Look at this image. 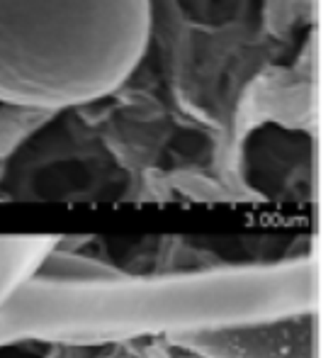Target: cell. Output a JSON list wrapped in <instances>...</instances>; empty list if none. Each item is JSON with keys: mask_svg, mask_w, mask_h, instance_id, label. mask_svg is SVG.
<instances>
[{"mask_svg": "<svg viewBox=\"0 0 333 358\" xmlns=\"http://www.w3.org/2000/svg\"><path fill=\"white\" fill-rule=\"evenodd\" d=\"M117 275H122V271H117L114 266L57 246L42 261V266H39L37 275L32 280H44V283H95V280H110L117 278Z\"/></svg>", "mask_w": 333, "mask_h": 358, "instance_id": "cell-5", "label": "cell"}, {"mask_svg": "<svg viewBox=\"0 0 333 358\" xmlns=\"http://www.w3.org/2000/svg\"><path fill=\"white\" fill-rule=\"evenodd\" d=\"M316 259L224 266L173 275H117L95 283L29 280L0 307V346L20 341L100 346L198 334L319 312Z\"/></svg>", "mask_w": 333, "mask_h": 358, "instance_id": "cell-1", "label": "cell"}, {"mask_svg": "<svg viewBox=\"0 0 333 358\" xmlns=\"http://www.w3.org/2000/svg\"><path fill=\"white\" fill-rule=\"evenodd\" d=\"M149 34L151 0H0V103L105 98L141 64Z\"/></svg>", "mask_w": 333, "mask_h": 358, "instance_id": "cell-2", "label": "cell"}, {"mask_svg": "<svg viewBox=\"0 0 333 358\" xmlns=\"http://www.w3.org/2000/svg\"><path fill=\"white\" fill-rule=\"evenodd\" d=\"M170 344L200 358H319V312L198 331Z\"/></svg>", "mask_w": 333, "mask_h": 358, "instance_id": "cell-3", "label": "cell"}, {"mask_svg": "<svg viewBox=\"0 0 333 358\" xmlns=\"http://www.w3.org/2000/svg\"><path fill=\"white\" fill-rule=\"evenodd\" d=\"M57 246L59 236L52 234H0V307L37 275Z\"/></svg>", "mask_w": 333, "mask_h": 358, "instance_id": "cell-4", "label": "cell"}]
</instances>
